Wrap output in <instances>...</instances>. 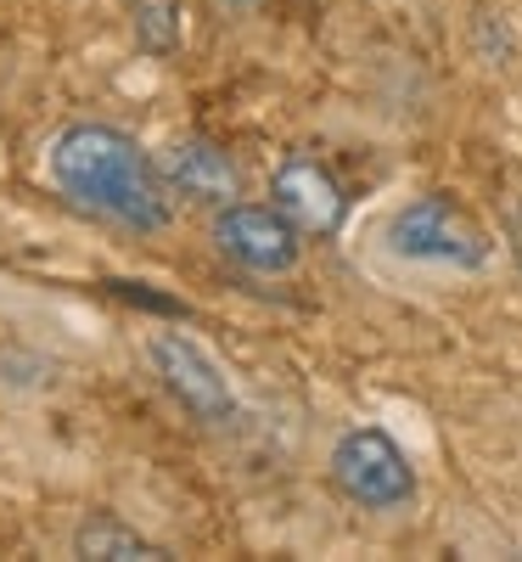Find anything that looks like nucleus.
Returning a JSON list of instances; mask_svg holds the SVG:
<instances>
[{"mask_svg":"<svg viewBox=\"0 0 522 562\" xmlns=\"http://www.w3.org/2000/svg\"><path fill=\"white\" fill-rule=\"evenodd\" d=\"M331 479L338 490L354 501V506H371V512H394L416 495V473L405 450L383 434V428H354L338 439L331 450Z\"/></svg>","mask_w":522,"mask_h":562,"instance_id":"obj_3","label":"nucleus"},{"mask_svg":"<svg viewBox=\"0 0 522 562\" xmlns=\"http://www.w3.org/2000/svg\"><path fill=\"white\" fill-rule=\"evenodd\" d=\"M511 248H517V259H522V203L511 209Z\"/></svg>","mask_w":522,"mask_h":562,"instance_id":"obj_10","label":"nucleus"},{"mask_svg":"<svg viewBox=\"0 0 522 562\" xmlns=\"http://www.w3.org/2000/svg\"><path fill=\"white\" fill-rule=\"evenodd\" d=\"M270 192H275V209L287 214L298 231H315V237L338 231V225H343V209H349L343 186L331 180V169L315 164V158H287V164L275 169Z\"/></svg>","mask_w":522,"mask_h":562,"instance_id":"obj_7","label":"nucleus"},{"mask_svg":"<svg viewBox=\"0 0 522 562\" xmlns=\"http://www.w3.org/2000/svg\"><path fill=\"white\" fill-rule=\"evenodd\" d=\"M152 371L163 378V389L192 411L203 428H230L236 422V389L225 371L192 344V338H180V333H158L152 338Z\"/></svg>","mask_w":522,"mask_h":562,"instance_id":"obj_4","label":"nucleus"},{"mask_svg":"<svg viewBox=\"0 0 522 562\" xmlns=\"http://www.w3.org/2000/svg\"><path fill=\"white\" fill-rule=\"evenodd\" d=\"M158 175L169 180V192L185 203H208V209H230L242 198V175L236 164L203 135H180L174 147L158 158Z\"/></svg>","mask_w":522,"mask_h":562,"instance_id":"obj_6","label":"nucleus"},{"mask_svg":"<svg viewBox=\"0 0 522 562\" xmlns=\"http://www.w3.org/2000/svg\"><path fill=\"white\" fill-rule=\"evenodd\" d=\"M52 175L73 203L97 209L129 231H163L169 225V180L129 135H118L107 124L63 130L52 140Z\"/></svg>","mask_w":522,"mask_h":562,"instance_id":"obj_1","label":"nucleus"},{"mask_svg":"<svg viewBox=\"0 0 522 562\" xmlns=\"http://www.w3.org/2000/svg\"><path fill=\"white\" fill-rule=\"evenodd\" d=\"M129 23H135V45L147 57L180 52V0H129Z\"/></svg>","mask_w":522,"mask_h":562,"instance_id":"obj_9","label":"nucleus"},{"mask_svg":"<svg viewBox=\"0 0 522 562\" xmlns=\"http://www.w3.org/2000/svg\"><path fill=\"white\" fill-rule=\"evenodd\" d=\"M388 243L405 259H427V265H455V270H478L489 265V231L472 220L461 203L450 198H416L394 214Z\"/></svg>","mask_w":522,"mask_h":562,"instance_id":"obj_2","label":"nucleus"},{"mask_svg":"<svg viewBox=\"0 0 522 562\" xmlns=\"http://www.w3.org/2000/svg\"><path fill=\"white\" fill-rule=\"evenodd\" d=\"M214 243L225 248V259H236L242 270H259V276L293 270L298 254H304L298 225L281 214V209H253V203H230V209H219Z\"/></svg>","mask_w":522,"mask_h":562,"instance_id":"obj_5","label":"nucleus"},{"mask_svg":"<svg viewBox=\"0 0 522 562\" xmlns=\"http://www.w3.org/2000/svg\"><path fill=\"white\" fill-rule=\"evenodd\" d=\"M73 551L79 557H102V562H158L163 557V546H152L147 535L124 529L118 518H90L73 535Z\"/></svg>","mask_w":522,"mask_h":562,"instance_id":"obj_8","label":"nucleus"}]
</instances>
